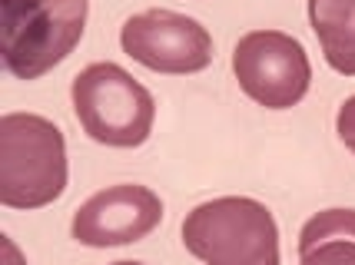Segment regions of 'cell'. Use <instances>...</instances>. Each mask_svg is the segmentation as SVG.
<instances>
[{
    "instance_id": "cell-1",
    "label": "cell",
    "mask_w": 355,
    "mask_h": 265,
    "mask_svg": "<svg viewBox=\"0 0 355 265\" xmlns=\"http://www.w3.org/2000/svg\"><path fill=\"white\" fill-rule=\"evenodd\" d=\"M67 189V143L37 113L0 116V203L7 209H40Z\"/></svg>"
},
{
    "instance_id": "cell-2",
    "label": "cell",
    "mask_w": 355,
    "mask_h": 265,
    "mask_svg": "<svg viewBox=\"0 0 355 265\" xmlns=\"http://www.w3.org/2000/svg\"><path fill=\"white\" fill-rule=\"evenodd\" d=\"M183 246L206 265H279L272 212L246 196H223L183 219Z\"/></svg>"
},
{
    "instance_id": "cell-3",
    "label": "cell",
    "mask_w": 355,
    "mask_h": 265,
    "mask_svg": "<svg viewBox=\"0 0 355 265\" xmlns=\"http://www.w3.org/2000/svg\"><path fill=\"white\" fill-rule=\"evenodd\" d=\"M87 0H0L3 66L17 80H40L63 63L83 37Z\"/></svg>"
},
{
    "instance_id": "cell-4",
    "label": "cell",
    "mask_w": 355,
    "mask_h": 265,
    "mask_svg": "<svg viewBox=\"0 0 355 265\" xmlns=\"http://www.w3.org/2000/svg\"><path fill=\"white\" fill-rule=\"evenodd\" d=\"M70 96L80 126L93 143L133 149L153 133V96L116 63H90L80 70Z\"/></svg>"
},
{
    "instance_id": "cell-5",
    "label": "cell",
    "mask_w": 355,
    "mask_h": 265,
    "mask_svg": "<svg viewBox=\"0 0 355 265\" xmlns=\"http://www.w3.org/2000/svg\"><path fill=\"white\" fill-rule=\"evenodd\" d=\"M232 73L243 93L266 109H289L309 93L306 47L282 30H252L232 50Z\"/></svg>"
},
{
    "instance_id": "cell-6",
    "label": "cell",
    "mask_w": 355,
    "mask_h": 265,
    "mask_svg": "<svg viewBox=\"0 0 355 265\" xmlns=\"http://www.w3.org/2000/svg\"><path fill=\"white\" fill-rule=\"evenodd\" d=\"M123 53L156 73H200L213 60V37L200 20L173 10H143L130 17L120 30Z\"/></svg>"
},
{
    "instance_id": "cell-7",
    "label": "cell",
    "mask_w": 355,
    "mask_h": 265,
    "mask_svg": "<svg viewBox=\"0 0 355 265\" xmlns=\"http://www.w3.org/2000/svg\"><path fill=\"white\" fill-rule=\"evenodd\" d=\"M163 219V203L146 186H107L77 209L73 216V239L90 249L130 246L153 232Z\"/></svg>"
},
{
    "instance_id": "cell-8",
    "label": "cell",
    "mask_w": 355,
    "mask_h": 265,
    "mask_svg": "<svg viewBox=\"0 0 355 265\" xmlns=\"http://www.w3.org/2000/svg\"><path fill=\"white\" fill-rule=\"evenodd\" d=\"M309 24L325 63L342 77H355V0H309Z\"/></svg>"
},
{
    "instance_id": "cell-9",
    "label": "cell",
    "mask_w": 355,
    "mask_h": 265,
    "mask_svg": "<svg viewBox=\"0 0 355 265\" xmlns=\"http://www.w3.org/2000/svg\"><path fill=\"white\" fill-rule=\"evenodd\" d=\"M336 129H339V140L355 153V96H349L339 109V120H336Z\"/></svg>"
},
{
    "instance_id": "cell-10",
    "label": "cell",
    "mask_w": 355,
    "mask_h": 265,
    "mask_svg": "<svg viewBox=\"0 0 355 265\" xmlns=\"http://www.w3.org/2000/svg\"><path fill=\"white\" fill-rule=\"evenodd\" d=\"M3 252L10 255V262H7V265H20V252H17V246L7 239V235H3Z\"/></svg>"
},
{
    "instance_id": "cell-11",
    "label": "cell",
    "mask_w": 355,
    "mask_h": 265,
    "mask_svg": "<svg viewBox=\"0 0 355 265\" xmlns=\"http://www.w3.org/2000/svg\"><path fill=\"white\" fill-rule=\"evenodd\" d=\"M113 265H143V262H113Z\"/></svg>"
}]
</instances>
